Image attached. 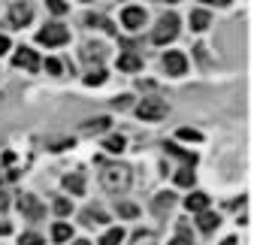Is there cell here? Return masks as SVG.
Here are the masks:
<instances>
[{
  "instance_id": "6da1fadb",
  "label": "cell",
  "mask_w": 257,
  "mask_h": 245,
  "mask_svg": "<svg viewBox=\"0 0 257 245\" xmlns=\"http://www.w3.org/2000/svg\"><path fill=\"white\" fill-rule=\"evenodd\" d=\"M100 185H103L106 194L121 197L127 188H131V170H127V167H103V173H100Z\"/></svg>"
},
{
  "instance_id": "7a4b0ae2",
  "label": "cell",
  "mask_w": 257,
  "mask_h": 245,
  "mask_svg": "<svg viewBox=\"0 0 257 245\" xmlns=\"http://www.w3.org/2000/svg\"><path fill=\"white\" fill-rule=\"evenodd\" d=\"M176 34H179V16H176V13H167V16H161L158 28L152 31V43L167 46L170 40H176Z\"/></svg>"
},
{
  "instance_id": "3957f363",
  "label": "cell",
  "mask_w": 257,
  "mask_h": 245,
  "mask_svg": "<svg viewBox=\"0 0 257 245\" xmlns=\"http://www.w3.org/2000/svg\"><path fill=\"white\" fill-rule=\"evenodd\" d=\"M137 115H140V118H146V121H161V118H167V115H170V106H167L164 100L149 97V100H143V103L137 106Z\"/></svg>"
},
{
  "instance_id": "277c9868",
  "label": "cell",
  "mask_w": 257,
  "mask_h": 245,
  "mask_svg": "<svg viewBox=\"0 0 257 245\" xmlns=\"http://www.w3.org/2000/svg\"><path fill=\"white\" fill-rule=\"evenodd\" d=\"M37 40H40L43 46H64V43L70 40V31H67L64 25L55 22V25H46V28L37 34Z\"/></svg>"
},
{
  "instance_id": "5b68a950",
  "label": "cell",
  "mask_w": 257,
  "mask_h": 245,
  "mask_svg": "<svg viewBox=\"0 0 257 245\" xmlns=\"http://www.w3.org/2000/svg\"><path fill=\"white\" fill-rule=\"evenodd\" d=\"M19 209H22V215H25V218H31V221H40V218L46 215V206H43L34 194H25V197L19 200Z\"/></svg>"
},
{
  "instance_id": "8992f818",
  "label": "cell",
  "mask_w": 257,
  "mask_h": 245,
  "mask_svg": "<svg viewBox=\"0 0 257 245\" xmlns=\"http://www.w3.org/2000/svg\"><path fill=\"white\" fill-rule=\"evenodd\" d=\"M13 64H16V67H25V70H31V73L40 70V58H37V52H31L28 46H22V49L13 55Z\"/></svg>"
},
{
  "instance_id": "52a82bcc",
  "label": "cell",
  "mask_w": 257,
  "mask_h": 245,
  "mask_svg": "<svg viewBox=\"0 0 257 245\" xmlns=\"http://www.w3.org/2000/svg\"><path fill=\"white\" fill-rule=\"evenodd\" d=\"M164 67H167V73H170V76H185L188 61H185V55H182V52H167V55H164Z\"/></svg>"
},
{
  "instance_id": "ba28073f",
  "label": "cell",
  "mask_w": 257,
  "mask_h": 245,
  "mask_svg": "<svg viewBox=\"0 0 257 245\" xmlns=\"http://www.w3.org/2000/svg\"><path fill=\"white\" fill-rule=\"evenodd\" d=\"M121 22H124V28L140 31V28L146 25V10H140V7H127V10L121 13Z\"/></svg>"
},
{
  "instance_id": "9c48e42d",
  "label": "cell",
  "mask_w": 257,
  "mask_h": 245,
  "mask_svg": "<svg viewBox=\"0 0 257 245\" xmlns=\"http://www.w3.org/2000/svg\"><path fill=\"white\" fill-rule=\"evenodd\" d=\"M31 19H34V10H31L28 4H13V10H10V22H13L16 28H25Z\"/></svg>"
},
{
  "instance_id": "30bf717a",
  "label": "cell",
  "mask_w": 257,
  "mask_h": 245,
  "mask_svg": "<svg viewBox=\"0 0 257 245\" xmlns=\"http://www.w3.org/2000/svg\"><path fill=\"white\" fill-rule=\"evenodd\" d=\"M143 67V61H140V55H134V52H124L121 58H118V70H127V73H137Z\"/></svg>"
},
{
  "instance_id": "8fae6325",
  "label": "cell",
  "mask_w": 257,
  "mask_h": 245,
  "mask_svg": "<svg viewBox=\"0 0 257 245\" xmlns=\"http://www.w3.org/2000/svg\"><path fill=\"white\" fill-rule=\"evenodd\" d=\"M185 206H188L191 212H203V209H209V197H206L203 191H197V194H191V197L185 200Z\"/></svg>"
},
{
  "instance_id": "7c38bea8",
  "label": "cell",
  "mask_w": 257,
  "mask_h": 245,
  "mask_svg": "<svg viewBox=\"0 0 257 245\" xmlns=\"http://www.w3.org/2000/svg\"><path fill=\"white\" fill-rule=\"evenodd\" d=\"M64 188H67V191H73L76 197H82V194H85V179H82L79 173H73V176H67V179H64Z\"/></svg>"
},
{
  "instance_id": "4fadbf2b",
  "label": "cell",
  "mask_w": 257,
  "mask_h": 245,
  "mask_svg": "<svg viewBox=\"0 0 257 245\" xmlns=\"http://www.w3.org/2000/svg\"><path fill=\"white\" fill-rule=\"evenodd\" d=\"M209 22H212V19H209L206 10H194V13H191V28H194V31H206Z\"/></svg>"
},
{
  "instance_id": "5bb4252c",
  "label": "cell",
  "mask_w": 257,
  "mask_h": 245,
  "mask_svg": "<svg viewBox=\"0 0 257 245\" xmlns=\"http://www.w3.org/2000/svg\"><path fill=\"white\" fill-rule=\"evenodd\" d=\"M82 224H106V212L103 209H85L82 212Z\"/></svg>"
},
{
  "instance_id": "9a60e30c",
  "label": "cell",
  "mask_w": 257,
  "mask_h": 245,
  "mask_svg": "<svg viewBox=\"0 0 257 245\" xmlns=\"http://www.w3.org/2000/svg\"><path fill=\"white\" fill-rule=\"evenodd\" d=\"M197 215H200V221H197V224H200V230H203V233H209V230H215V227H218V215H212V212H206V209H203V212H197Z\"/></svg>"
},
{
  "instance_id": "2e32d148",
  "label": "cell",
  "mask_w": 257,
  "mask_h": 245,
  "mask_svg": "<svg viewBox=\"0 0 257 245\" xmlns=\"http://www.w3.org/2000/svg\"><path fill=\"white\" fill-rule=\"evenodd\" d=\"M167 155H176L179 161H185V167H197V155H188V152H182L179 146H167Z\"/></svg>"
},
{
  "instance_id": "e0dca14e",
  "label": "cell",
  "mask_w": 257,
  "mask_h": 245,
  "mask_svg": "<svg viewBox=\"0 0 257 245\" xmlns=\"http://www.w3.org/2000/svg\"><path fill=\"white\" fill-rule=\"evenodd\" d=\"M109 125H112L109 118H94L85 125V134H103V131H109Z\"/></svg>"
},
{
  "instance_id": "ac0fdd59",
  "label": "cell",
  "mask_w": 257,
  "mask_h": 245,
  "mask_svg": "<svg viewBox=\"0 0 257 245\" xmlns=\"http://www.w3.org/2000/svg\"><path fill=\"white\" fill-rule=\"evenodd\" d=\"M176 185H182V188L194 185V167H182V170L176 173Z\"/></svg>"
},
{
  "instance_id": "d6986e66",
  "label": "cell",
  "mask_w": 257,
  "mask_h": 245,
  "mask_svg": "<svg viewBox=\"0 0 257 245\" xmlns=\"http://www.w3.org/2000/svg\"><path fill=\"white\" fill-rule=\"evenodd\" d=\"M52 236H55V242H67L73 236V227L70 224H55L52 227Z\"/></svg>"
},
{
  "instance_id": "ffe728a7",
  "label": "cell",
  "mask_w": 257,
  "mask_h": 245,
  "mask_svg": "<svg viewBox=\"0 0 257 245\" xmlns=\"http://www.w3.org/2000/svg\"><path fill=\"white\" fill-rule=\"evenodd\" d=\"M103 149H109L112 155H118V152H124V137H106V143H103Z\"/></svg>"
},
{
  "instance_id": "44dd1931",
  "label": "cell",
  "mask_w": 257,
  "mask_h": 245,
  "mask_svg": "<svg viewBox=\"0 0 257 245\" xmlns=\"http://www.w3.org/2000/svg\"><path fill=\"white\" fill-rule=\"evenodd\" d=\"M167 209H173V194H158V200H155V212H167Z\"/></svg>"
},
{
  "instance_id": "7402d4cb",
  "label": "cell",
  "mask_w": 257,
  "mask_h": 245,
  "mask_svg": "<svg viewBox=\"0 0 257 245\" xmlns=\"http://www.w3.org/2000/svg\"><path fill=\"white\" fill-rule=\"evenodd\" d=\"M121 239H124V230H109V233L100 239V245H121Z\"/></svg>"
},
{
  "instance_id": "603a6c76",
  "label": "cell",
  "mask_w": 257,
  "mask_h": 245,
  "mask_svg": "<svg viewBox=\"0 0 257 245\" xmlns=\"http://www.w3.org/2000/svg\"><path fill=\"white\" fill-rule=\"evenodd\" d=\"M118 215H121V218H137L140 209H137L134 203H118Z\"/></svg>"
},
{
  "instance_id": "cb8c5ba5",
  "label": "cell",
  "mask_w": 257,
  "mask_h": 245,
  "mask_svg": "<svg viewBox=\"0 0 257 245\" xmlns=\"http://www.w3.org/2000/svg\"><path fill=\"white\" fill-rule=\"evenodd\" d=\"M106 82V73L103 70H91L88 76H85V85H103Z\"/></svg>"
},
{
  "instance_id": "d4e9b609",
  "label": "cell",
  "mask_w": 257,
  "mask_h": 245,
  "mask_svg": "<svg viewBox=\"0 0 257 245\" xmlns=\"http://www.w3.org/2000/svg\"><path fill=\"white\" fill-rule=\"evenodd\" d=\"M19 245H43V236L40 233H22Z\"/></svg>"
},
{
  "instance_id": "484cf974",
  "label": "cell",
  "mask_w": 257,
  "mask_h": 245,
  "mask_svg": "<svg viewBox=\"0 0 257 245\" xmlns=\"http://www.w3.org/2000/svg\"><path fill=\"white\" fill-rule=\"evenodd\" d=\"M85 22H88V25H100V28H103V31H109V34H112V31H115V28H112V25H109V22H106V19H103V16H88V19H85Z\"/></svg>"
},
{
  "instance_id": "4316f807",
  "label": "cell",
  "mask_w": 257,
  "mask_h": 245,
  "mask_svg": "<svg viewBox=\"0 0 257 245\" xmlns=\"http://www.w3.org/2000/svg\"><path fill=\"white\" fill-rule=\"evenodd\" d=\"M179 140H194V143H200L203 134H200V131H191V128H182V131H179Z\"/></svg>"
},
{
  "instance_id": "83f0119b",
  "label": "cell",
  "mask_w": 257,
  "mask_h": 245,
  "mask_svg": "<svg viewBox=\"0 0 257 245\" xmlns=\"http://www.w3.org/2000/svg\"><path fill=\"white\" fill-rule=\"evenodd\" d=\"M52 152H64V149H73V140H52L49 143Z\"/></svg>"
},
{
  "instance_id": "f1b7e54d",
  "label": "cell",
  "mask_w": 257,
  "mask_h": 245,
  "mask_svg": "<svg viewBox=\"0 0 257 245\" xmlns=\"http://www.w3.org/2000/svg\"><path fill=\"white\" fill-rule=\"evenodd\" d=\"M70 209H73V206H70V200H64V197H58V200H55V212H58V215H70Z\"/></svg>"
},
{
  "instance_id": "f546056e",
  "label": "cell",
  "mask_w": 257,
  "mask_h": 245,
  "mask_svg": "<svg viewBox=\"0 0 257 245\" xmlns=\"http://www.w3.org/2000/svg\"><path fill=\"white\" fill-rule=\"evenodd\" d=\"M49 10H52L55 16H64V13H67V4H64V0H49Z\"/></svg>"
},
{
  "instance_id": "4dcf8cb0",
  "label": "cell",
  "mask_w": 257,
  "mask_h": 245,
  "mask_svg": "<svg viewBox=\"0 0 257 245\" xmlns=\"http://www.w3.org/2000/svg\"><path fill=\"white\" fill-rule=\"evenodd\" d=\"M46 70H49L52 76H61V61H55V58H49V61H46Z\"/></svg>"
},
{
  "instance_id": "1f68e13d",
  "label": "cell",
  "mask_w": 257,
  "mask_h": 245,
  "mask_svg": "<svg viewBox=\"0 0 257 245\" xmlns=\"http://www.w3.org/2000/svg\"><path fill=\"white\" fill-rule=\"evenodd\" d=\"M115 106H118V109H127V106H131V97H118Z\"/></svg>"
},
{
  "instance_id": "d6a6232c",
  "label": "cell",
  "mask_w": 257,
  "mask_h": 245,
  "mask_svg": "<svg viewBox=\"0 0 257 245\" xmlns=\"http://www.w3.org/2000/svg\"><path fill=\"white\" fill-rule=\"evenodd\" d=\"M10 49V37H0V55H4Z\"/></svg>"
},
{
  "instance_id": "836d02e7",
  "label": "cell",
  "mask_w": 257,
  "mask_h": 245,
  "mask_svg": "<svg viewBox=\"0 0 257 245\" xmlns=\"http://www.w3.org/2000/svg\"><path fill=\"white\" fill-rule=\"evenodd\" d=\"M170 245H191V242H188V239H185V233H182V236H179V239H173Z\"/></svg>"
},
{
  "instance_id": "e575fe53",
  "label": "cell",
  "mask_w": 257,
  "mask_h": 245,
  "mask_svg": "<svg viewBox=\"0 0 257 245\" xmlns=\"http://www.w3.org/2000/svg\"><path fill=\"white\" fill-rule=\"evenodd\" d=\"M10 206V200H7V194H0V209H7Z\"/></svg>"
},
{
  "instance_id": "d590c367",
  "label": "cell",
  "mask_w": 257,
  "mask_h": 245,
  "mask_svg": "<svg viewBox=\"0 0 257 245\" xmlns=\"http://www.w3.org/2000/svg\"><path fill=\"white\" fill-rule=\"evenodd\" d=\"M203 4H218V7H224V4H230V0H203Z\"/></svg>"
},
{
  "instance_id": "8d00e7d4",
  "label": "cell",
  "mask_w": 257,
  "mask_h": 245,
  "mask_svg": "<svg viewBox=\"0 0 257 245\" xmlns=\"http://www.w3.org/2000/svg\"><path fill=\"white\" fill-rule=\"evenodd\" d=\"M224 245H236V239H227V242H224Z\"/></svg>"
},
{
  "instance_id": "74e56055",
  "label": "cell",
  "mask_w": 257,
  "mask_h": 245,
  "mask_svg": "<svg viewBox=\"0 0 257 245\" xmlns=\"http://www.w3.org/2000/svg\"><path fill=\"white\" fill-rule=\"evenodd\" d=\"M76 245H91V242H85V239H79V242H76Z\"/></svg>"
},
{
  "instance_id": "f35d334b",
  "label": "cell",
  "mask_w": 257,
  "mask_h": 245,
  "mask_svg": "<svg viewBox=\"0 0 257 245\" xmlns=\"http://www.w3.org/2000/svg\"><path fill=\"white\" fill-rule=\"evenodd\" d=\"M167 4H179V0H167Z\"/></svg>"
}]
</instances>
